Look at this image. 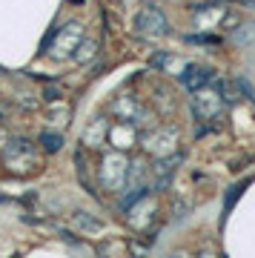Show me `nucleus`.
Returning a JSON list of instances; mask_svg holds the SVG:
<instances>
[{"mask_svg":"<svg viewBox=\"0 0 255 258\" xmlns=\"http://www.w3.org/2000/svg\"><path fill=\"white\" fill-rule=\"evenodd\" d=\"M138 144L155 158H166V155H175L178 152V144H181V129L166 123V126H152V129H144Z\"/></svg>","mask_w":255,"mask_h":258,"instance_id":"nucleus-1","label":"nucleus"},{"mask_svg":"<svg viewBox=\"0 0 255 258\" xmlns=\"http://www.w3.org/2000/svg\"><path fill=\"white\" fill-rule=\"evenodd\" d=\"M100 184L106 186L109 192H120L129 181V158L120 149H106L100 158V169H98Z\"/></svg>","mask_w":255,"mask_h":258,"instance_id":"nucleus-2","label":"nucleus"},{"mask_svg":"<svg viewBox=\"0 0 255 258\" xmlns=\"http://www.w3.org/2000/svg\"><path fill=\"white\" fill-rule=\"evenodd\" d=\"M3 166L15 175H23V172H35L40 166V158L26 138H12L3 147Z\"/></svg>","mask_w":255,"mask_h":258,"instance_id":"nucleus-3","label":"nucleus"},{"mask_svg":"<svg viewBox=\"0 0 255 258\" xmlns=\"http://www.w3.org/2000/svg\"><path fill=\"white\" fill-rule=\"evenodd\" d=\"M83 26L81 23H63V26L57 29L55 35L46 40V55L55 57V60H63V57H72L75 49L81 46L83 40Z\"/></svg>","mask_w":255,"mask_h":258,"instance_id":"nucleus-4","label":"nucleus"},{"mask_svg":"<svg viewBox=\"0 0 255 258\" xmlns=\"http://www.w3.org/2000/svg\"><path fill=\"white\" fill-rule=\"evenodd\" d=\"M221 106H224V98H221L218 86H201L192 92V115L198 120H210L221 115Z\"/></svg>","mask_w":255,"mask_h":258,"instance_id":"nucleus-5","label":"nucleus"},{"mask_svg":"<svg viewBox=\"0 0 255 258\" xmlns=\"http://www.w3.org/2000/svg\"><path fill=\"white\" fill-rule=\"evenodd\" d=\"M135 29L146 37H161V35H169V20L158 6H146L135 18Z\"/></svg>","mask_w":255,"mask_h":258,"instance_id":"nucleus-6","label":"nucleus"},{"mask_svg":"<svg viewBox=\"0 0 255 258\" xmlns=\"http://www.w3.org/2000/svg\"><path fill=\"white\" fill-rule=\"evenodd\" d=\"M138 138H141V129H138V123H132V120H120V123H109V138L115 147L123 152V149L135 147Z\"/></svg>","mask_w":255,"mask_h":258,"instance_id":"nucleus-7","label":"nucleus"},{"mask_svg":"<svg viewBox=\"0 0 255 258\" xmlns=\"http://www.w3.org/2000/svg\"><path fill=\"white\" fill-rule=\"evenodd\" d=\"M227 12H229V9H224V6H218V3L198 6V9H195V26H198L201 32L221 29V23H224V18H227Z\"/></svg>","mask_w":255,"mask_h":258,"instance_id":"nucleus-8","label":"nucleus"},{"mask_svg":"<svg viewBox=\"0 0 255 258\" xmlns=\"http://www.w3.org/2000/svg\"><path fill=\"white\" fill-rule=\"evenodd\" d=\"M212 69L204 63H186L181 72V83L189 89V92H195V89H201V86H207V83H212Z\"/></svg>","mask_w":255,"mask_h":258,"instance_id":"nucleus-9","label":"nucleus"},{"mask_svg":"<svg viewBox=\"0 0 255 258\" xmlns=\"http://www.w3.org/2000/svg\"><path fill=\"white\" fill-rule=\"evenodd\" d=\"M106 138H109V123H106V118H95L89 126L83 129V147H92V149L103 147Z\"/></svg>","mask_w":255,"mask_h":258,"instance_id":"nucleus-10","label":"nucleus"},{"mask_svg":"<svg viewBox=\"0 0 255 258\" xmlns=\"http://www.w3.org/2000/svg\"><path fill=\"white\" fill-rule=\"evenodd\" d=\"M181 164V152H175V155H166V158H155V164H152V172L158 178V186H166L169 184V178H172L175 166Z\"/></svg>","mask_w":255,"mask_h":258,"instance_id":"nucleus-11","label":"nucleus"},{"mask_svg":"<svg viewBox=\"0 0 255 258\" xmlns=\"http://www.w3.org/2000/svg\"><path fill=\"white\" fill-rule=\"evenodd\" d=\"M98 55V43H95V40H92V37H83L81 40V46L75 49V63H89L92 57Z\"/></svg>","mask_w":255,"mask_h":258,"instance_id":"nucleus-12","label":"nucleus"},{"mask_svg":"<svg viewBox=\"0 0 255 258\" xmlns=\"http://www.w3.org/2000/svg\"><path fill=\"white\" fill-rule=\"evenodd\" d=\"M72 218H75V224H78L81 230H86V232H100L103 230V224H100L98 218H92L89 212H83V210H78Z\"/></svg>","mask_w":255,"mask_h":258,"instance_id":"nucleus-13","label":"nucleus"},{"mask_svg":"<svg viewBox=\"0 0 255 258\" xmlns=\"http://www.w3.org/2000/svg\"><path fill=\"white\" fill-rule=\"evenodd\" d=\"M40 144H43L46 152H57L60 144H63V138H60L57 132H43V135H40Z\"/></svg>","mask_w":255,"mask_h":258,"instance_id":"nucleus-14","label":"nucleus"},{"mask_svg":"<svg viewBox=\"0 0 255 258\" xmlns=\"http://www.w3.org/2000/svg\"><path fill=\"white\" fill-rule=\"evenodd\" d=\"M189 43H218V37L215 35H210V32H204V35H192V37H186Z\"/></svg>","mask_w":255,"mask_h":258,"instance_id":"nucleus-15","label":"nucleus"},{"mask_svg":"<svg viewBox=\"0 0 255 258\" xmlns=\"http://www.w3.org/2000/svg\"><path fill=\"white\" fill-rule=\"evenodd\" d=\"M241 189H244V186H235V189H229V195H227V207H229V204H235V201H238Z\"/></svg>","mask_w":255,"mask_h":258,"instance_id":"nucleus-16","label":"nucleus"},{"mask_svg":"<svg viewBox=\"0 0 255 258\" xmlns=\"http://www.w3.org/2000/svg\"><path fill=\"white\" fill-rule=\"evenodd\" d=\"M132 252H135V255H144V252H146V244H138V241H132Z\"/></svg>","mask_w":255,"mask_h":258,"instance_id":"nucleus-17","label":"nucleus"},{"mask_svg":"<svg viewBox=\"0 0 255 258\" xmlns=\"http://www.w3.org/2000/svg\"><path fill=\"white\" fill-rule=\"evenodd\" d=\"M201 258H215V255H212V252H201Z\"/></svg>","mask_w":255,"mask_h":258,"instance_id":"nucleus-18","label":"nucleus"},{"mask_svg":"<svg viewBox=\"0 0 255 258\" xmlns=\"http://www.w3.org/2000/svg\"><path fill=\"white\" fill-rule=\"evenodd\" d=\"M246 3H255V0H246Z\"/></svg>","mask_w":255,"mask_h":258,"instance_id":"nucleus-19","label":"nucleus"}]
</instances>
